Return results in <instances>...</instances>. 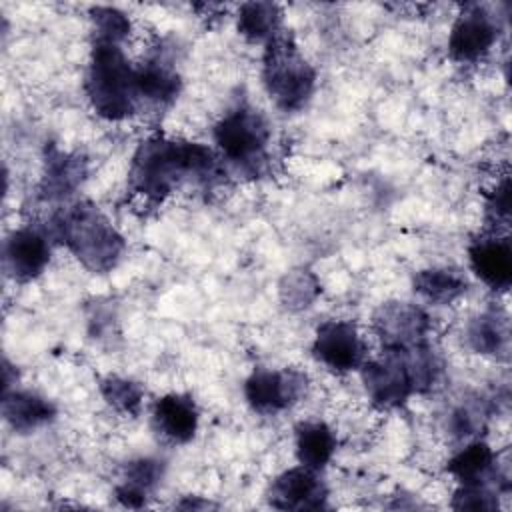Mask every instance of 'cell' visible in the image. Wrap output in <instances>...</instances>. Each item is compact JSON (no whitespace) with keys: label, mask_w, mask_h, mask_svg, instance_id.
Masks as SVG:
<instances>
[{"label":"cell","mask_w":512,"mask_h":512,"mask_svg":"<svg viewBox=\"0 0 512 512\" xmlns=\"http://www.w3.org/2000/svg\"><path fill=\"white\" fill-rule=\"evenodd\" d=\"M220 174L214 152L198 142L152 136L144 140L130 164L128 188L148 202H162L186 182H210Z\"/></svg>","instance_id":"obj_1"},{"label":"cell","mask_w":512,"mask_h":512,"mask_svg":"<svg viewBox=\"0 0 512 512\" xmlns=\"http://www.w3.org/2000/svg\"><path fill=\"white\" fill-rule=\"evenodd\" d=\"M50 234L60 240L90 272H110L122 252L124 238L92 202L78 200L60 208L50 224Z\"/></svg>","instance_id":"obj_2"},{"label":"cell","mask_w":512,"mask_h":512,"mask_svg":"<svg viewBox=\"0 0 512 512\" xmlns=\"http://www.w3.org/2000/svg\"><path fill=\"white\" fill-rule=\"evenodd\" d=\"M84 90L94 112L106 120H124L136 112L140 104L136 68L120 44H92Z\"/></svg>","instance_id":"obj_3"},{"label":"cell","mask_w":512,"mask_h":512,"mask_svg":"<svg viewBox=\"0 0 512 512\" xmlns=\"http://www.w3.org/2000/svg\"><path fill=\"white\" fill-rule=\"evenodd\" d=\"M262 82L268 96L284 112H298L308 104L314 92L316 72L300 54L290 32L280 30L266 42Z\"/></svg>","instance_id":"obj_4"},{"label":"cell","mask_w":512,"mask_h":512,"mask_svg":"<svg viewBox=\"0 0 512 512\" xmlns=\"http://www.w3.org/2000/svg\"><path fill=\"white\" fill-rule=\"evenodd\" d=\"M266 116L252 106H238L214 126V140L226 160L242 168H256L270 142Z\"/></svg>","instance_id":"obj_5"},{"label":"cell","mask_w":512,"mask_h":512,"mask_svg":"<svg viewBox=\"0 0 512 512\" xmlns=\"http://www.w3.org/2000/svg\"><path fill=\"white\" fill-rule=\"evenodd\" d=\"M372 328L382 350H406L428 342L430 318L416 304L390 300L376 308Z\"/></svg>","instance_id":"obj_6"},{"label":"cell","mask_w":512,"mask_h":512,"mask_svg":"<svg viewBox=\"0 0 512 512\" xmlns=\"http://www.w3.org/2000/svg\"><path fill=\"white\" fill-rule=\"evenodd\" d=\"M308 386L306 374L294 368L254 370L244 382L246 402L254 412L276 414L296 404Z\"/></svg>","instance_id":"obj_7"},{"label":"cell","mask_w":512,"mask_h":512,"mask_svg":"<svg viewBox=\"0 0 512 512\" xmlns=\"http://www.w3.org/2000/svg\"><path fill=\"white\" fill-rule=\"evenodd\" d=\"M312 354L334 372H350L364 364L366 346L352 322L326 320L316 328Z\"/></svg>","instance_id":"obj_8"},{"label":"cell","mask_w":512,"mask_h":512,"mask_svg":"<svg viewBox=\"0 0 512 512\" xmlns=\"http://www.w3.org/2000/svg\"><path fill=\"white\" fill-rule=\"evenodd\" d=\"M496 38L498 24L494 16L480 4H466L452 26L448 54L456 62H476L490 52Z\"/></svg>","instance_id":"obj_9"},{"label":"cell","mask_w":512,"mask_h":512,"mask_svg":"<svg viewBox=\"0 0 512 512\" xmlns=\"http://www.w3.org/2000/svg\"><path fill=\"white\" fill-rule=\"evenodd\" d=\"M362 382L370 400L380 408L402 406L412 394V380L402 358L396 352H382V358L364 360Z\"/></svg>","instance_id":"obj_10"},{"label":"cell","mask_w":512,"mask_h":512,"mask_svg":"<svg viewBox=\"0 0 512 512\" xmlns=\"http://www.w3.org/2000/svg\"><path fill=\"white\" fill-rule=\"evenodd\" d=\"M266 498L278 510H320L326 508L328 488L318 476V470L300 464L276 476Z\"/></svg>","instance_id":"obj_11"},{"label":"cell","mask_w":512,"mask_h":512,"mask_svg":"<svg viewBox=\"0 0 512 512\" xmlns=\"http://www.w3.org/2000/svg\"><path fill=\"white\" fill-rule=\"evenodd\" d=\"M4 270L16 282H28L42 274L50 262V244L44 232L24 226L4 240Z\"/></svg>","instance_id":"obj_12"},{"label":"cell","mask_w":512,"mask_h":512,"mask_svg":"<svg viewBox=\"0 0 512 512\" xmlns=\"http://www.w3.org/2000/svg\"><path fill=\"white\" fill-rule=\"evenodd\" d=\"M472 272L492 290L506 292L512 284V244L498 232L482 234L468 246Z\"/></svg>","instance_id":"obj_13"},{"label":"cell","mask_w":512,"mask_h":512,"mask_svg":"<svg viewBox=\"0 0 512 512\" xmlns=\"http://www.w3.org/2000/svg\"><path fill=\"white\" fill-rule=\"evenodd\" d=\"M86 178V160L80 154L64 152L56 144H48L44 152V176L40 196L44 200H64L78 190Z\"/></svg>","instance_id":"obj_14"},{"label":"cell","mask_w":512,"mask_h":512,"mask_svg":"<svg viewBox=\"0 0 512 512\" xmlns=\"http://www.w3.org/2000/svg\"><path fill=\"white\" fill-rule=\"evenodd\" d=\"M152 426L170 444H186L198 430L196 402L186 394H166L156 400Z\"/></svg>","instance_id":"obj_15"},{"label":"cell","mask_w":512,"mask_h":512,"mask_svg":"<svg viewBox=\"0 0 512 512\" xmlns=\"http://www.w3.org/2000/svg\"><path fill=\"white\" fill-rule=\"evenodd\" d=\"M2 416L8 426L20 434L50 422L56 416V406L30 390H8L2 396Z\"/></svg>","instance_id":"obj_16"},{"label":"cell","mask_w":512,"mask_h":512,"mask_svg":"<svg viewBox=\"0 0 512 512\" xmlns=\"http://www.w3.org/2000/svg\"><path fill=\"white\" fill-rule=\"evenodd\" d=\"M164 462L154 458H138L126 464L114 494L126 508H142L156 486L162 482Z\"/></svg>","instance_id":"obj_17"},{"label":"cell","mask_w":512,"mask_h":512,"mask_svg":"<svg viewBox=\"0 0 512 512\" xmlns=\"http://www.w3.org/2000/svg\"><path fill=\"white\" fill-rule=\"evenodd\" d=\"M460 484H496V454L486 442H470L446 466Z\"/></svg>","instance_id":"obj_18"},{"label":"cell","mask_w":512,"mask_h":512,"mask_svg":"<svg viewBox=\"0 0 512 512\" xmlns=\"http://www.w3.org/2000/svg\"><path fill=\"white\" fill-rule=\"evenodd\" d=\"M180 76L162 58H152L136 68V86L140 100L154 104H170L180 92Z\"/></svg>","instance_id":"obj_19"},{"label":"cell","mask_w":512,"mask_h":512,"mask_svg":"<svg viewBox=\"0 0 512 512\" xmlns=\"http://www.w3.org/2000/svg\"><path fill=\"white\" fill-rule=\"evenodd\" d=\"M468 344L474 352L486 354V356H500L508 354V342H510V330H508V318L500 310H484L468 324Z\"/></svg>","instance_id":"obj_20"},{"label":"cell","mask_w":512,"mask_h":512,"mask_svg":"<svg viewBox=\"0 0 512 512\" xmlns=\"http://www.w3.org/2000/svg\"><path fill=\"white\" fill-rule=\"evenodd\" d=\"M294 438L298 462L318 472L330 462L336 450V436L324 422H300L294 430Z\"/></svg>","instance_id":"obj_21"},{"label":"cell","mask_w":512,"mask_h":512,"mask_svg":"<svg viewBox=\"0 0 512 512\" xmlns=\"http://www.w3.org/2000/svg\"><path fill=\"white\" fill-rule=\"evenodd\" d=\"M412 286L434 304H450L466 292L468 282L456 268H426L414 274Z\"/></svg>","instance_id":"obj_22"},{"label":"cell","mask_w":512,"mask_h":512,"mask_svg":"<svg viewBox=\"0 0 512 512\" xmlns=\"http://www.w3.org/2000/svg\"><path fill=\"white\" fill-rule=\"evenodd\" d=\"M280 24L282 8L274 2H246L238 10V32L250 42H268Z\"/></svg>","instance_id":"obj_23"},{"label":"cell","mask_w":512,"mask_h":512,"mask_svg":"<svg viewBox=\"0 0 512 512\" xmlns=\"http://www.w3.org/2000/svg\"><path fill=\"white\" fill-rule=\"evenodd\" d=\"M280 300L288 310H304L308 308L316 296L320 294L318 278L310 270H292L280 280Z\"/></svg>","instance_id":"obj_24"},{"label":"cell","mask_w":512,"mask_h":512,"mask_svg":"<svg viewBox=\"0 0 512 512\" xmlns=\"http://www.w3.org/2000/svg\"><path fill=\"white\" fill-rule=\"evenodd\" d=\"M100 392L116 412H122L128 416L138 414L144 398V392L136 382L122 376H114V374L100 380Z\"/></svg>","instance_id":"obj_25"},{"label":"cell","mask_w":512,"mask_h":512,"mask_svg":"<svg viewBox=\"0 0 512 512\" xmlns=\"http://www.w3.org/2000/svg\"><path fill=\"white\" fill-rule=\"evenodd\" d=\"M94 42L120 44L130 32V20L124 12L112 6H96L90 10Z\"/></svg>","instance_id":"obj_26"},{"label":"cell","mask_w":512,"mask_h":512,"mask_svg":"<svg viewBox=\"0 0 512 512\" xmlns=\"http://www.w3.org/2000/svg\"><path fill=\"white\" fill-rule=\"evenodd\" d=\"M450 506L456 510H496L498 496L492 484H460Z\"/></svg>","instance_id":"obj_27"},{"label":"cell","mask_w":512,"mask_h":512,"mask_svg":"<svg viewBox=\"0 0 512 512\" xmlns=\"http://www.w3.org/2000/svg\"><path fill=\"white\" fill-rule=\"evenodd\" d=\"M484 410L480 404H462L448 418V430L456 438H468L482 428Z\"/></svg>","instance_id":"obj_28"},{"label":"cell","mask_w":512,"mask_h":512,"mask_svg":"<svg viewBox=\"0 0 512 512\" xmlns=\"http://www.w3.org/2000/svg\"><path fill=\"white\" fill-rule=\"evenodd\" d=\"M486 220L492 226V232H498L500 226L510 224V178L506 176L492 196L486 202Z\"/></svg>","instance_id":"obj_29"},{"label":"cell","mask_w":512,"mask_h":512,"mask_svg":"<svg viewBox=\"0 0 512 512\" xmlns=\"http://www.w3.org/2000/svg\"><path fill=\"white\" fill-rule=\"evenodd\" d=\"M210 502H200V500H188V502H180L178 508H210Z\"/></svg>","instance_id":"obj_30"}]
</instances>
